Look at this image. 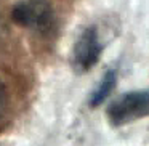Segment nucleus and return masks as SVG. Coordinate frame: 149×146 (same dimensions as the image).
<instances>
[{"mask_svg":"<svg viewBox=\"0 0 149 146\" xmlns=\"http://www.w3.org/2000/svg\"><path fill=\"white\" fill-rule=\"evenodd\" d=\"M106 114L109 122L116 127L149 117V88L122 93L107 106Z\"/></svg>","mask_w":149,"mask_h":146,"instance_id":"2","label":"nucleus"},{"mask_svg":"<svg viewBox=\"0 0 149 146\" xmlns=\"http://www.w3.org/2000/svg\"><path fill=\"white\" fill-rule=\"evenodd\" d=\"M116 84H117V69H107L103 74L101 80L98 82V85L91 92L90 100H88L90 108L101 106L109 98V95L112 93V90L116 88Z\"/></svg>","mask_w":149,"mask_h":146,"instance_id":"4","label":"nucleus"},{"mask_svg":"<svg viewBox=\"0 0 149 146\" xmlns=\"http://www.w3.org/2000/svg\"><path fill=\"white\" fill-rule=\"evenodd\" d=\"M11 18L16 24L39 34H52L56 20L53 8L45 0H19L11 10Z\"/></svg>","mask_w":149,"mask_h":146,"instance_id":"1","label":"nucleus"},{"mask_svg":"<svg viewBox=\"0 0 149 146\" xmlns=\"http://www.w3.org/2000/svg\"><path fill=\"white\" fill-rule=\"evenodd\" d=\"M5 108H7V92H5L3 84L0 82V117H2V114H3Z\"/></svg>","mask_w":149,"mask_h":146,"instance_id":"5","label":"nucleus"},{"mask_svg":"<svg viewBox=\"0 0 149 146\" xmlns=\"http://www.w3.org/2000/svg\"><path fill=\"white\" fill-rule=\"evenodd\" d=\"M104 43L100 39L96 26H87L80 31L72 47V64L77 72H87L100 61Z\"/></svg>","mask_w":149,"mask_h":146,"instance_id":"3","label":"nucleus"}]
</instances>
